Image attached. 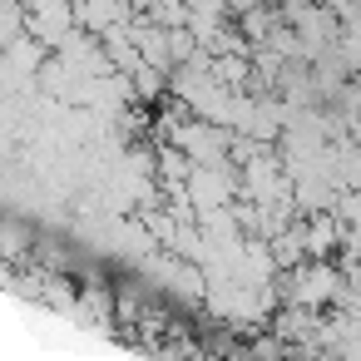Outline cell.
I'll return each instance as SVG.
<instances>
[{
	"mask_svg": "<svg viewBox=\"0 0 361 361\" xmlns=\"http://www.w3.org/2000/svg\"><path fill=\"white\" fill-rule=\"evenodd\" d=\"M119 11H114V0H90L85 6V20H94V25H104V20H114Z\"/></svg>",
	"mask_w": 361,
	"mask_h": 361,
	"instance_id": "obj_1",
	"label": "cell"
},
{
	"mask_svg": "<svg viewBox=\"0 0 361 361\" xmlns=\"http://www.w3.org/2000/svg\"><path fill=\"white\" fill-rule=\"evenodd\" d=\"M159 16L164 20H183V0H159Z\"/></svg>",
	"mask_w": 361,
	"mask_h": 361,
	"instance_id": "obj_2",
	"label": "cell"
},
{
	"mask_svg": "<svg viewBox=\"0 0 361 361\" xmlns=\"http://www.w3.org/2000/svg\"><path fill=\"white\" fill-rule=\"evenodd\" d=\"M228 6H238V11H243V6H257V0H228Z\"/></svg>",
	"mask_w": 361,
	"mask_h": 361,
	"instance_id": "obj_3",
	"label": "cell"
}]
</instances>
